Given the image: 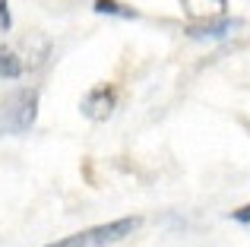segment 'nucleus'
<instances>
[{
	"label": "nucleus",
	"instance_id": "nucleus-9",
	"mask_svg": "<svg viewBox=\"0 0 250 247\" xmlns=\"http://www.w3.org/2000/svg\"><path fill=\"white\" fill-rule=\"evenodd\" d=\"M231 219H234V222H241V225H250V203H247V206H241V209H234V212H231Z\"/></svg>",
	"mask_w": 250,
	"mask_h": 247
},
{
	"label": "nucleus",
	"instance_id": "nucleus-1",
	"mask_svg": "<svg viewBox=\"0 0 250 247\" xmlns=\"http://www.w3.org/2000/svg\"><path fill=\"white\" fill-rule=\"evenodd\" d=\"M140 225H143L140 216H127V219H114V222H104V225H95V228L76 231V235H67V238L51 241L44 247H111V244L124 241V238H130Z\"/></svg>",
	"mask_w": 250,
	"mask_h": 247
},
{
	"label": "nucleus",
	"instance_id": "nucleus-6",
	"mask_svg": "<svg viewBox=\"0 0 250 247\" xmlns=\"http://www.w3.org/2000/svg\"><path fill=\"white\" fill-rule=\"evenodd\" d=\"M92 10L102 13V16H117V19H136L140 16L133 6L121 3V0H92Z\"/></svg>",
	"mask_w": 250,
	"mask_h": 247
},
{
	"label": "nucleus",
	"instance_id": "nucleus-4",
	"mask_svg": "<svg viewBox=\"0 0 250 247\" xmlns=\"http://www.w3.org/2000/svg\"><path fill=\"white\" fill-rule=\"evenodd\" d=\"M241 25V19H228V16H215V19H203V22H187V38H196V41H215V38L231 35Z\"/></svg>",
	"mask_w": 250,
	"mask_h": 247
},
{
	"label": "nucleus",
	"instance_id": "nucleus-7",
	"mask_svg": "<svg viewBox=\"0 0 250 247\" xmlns=\"http://www.w3.org/2000/svg\"><path fill=\"white\" fill-rule=\"evenodd\" d=\"M22 73H25L22 57L6 51V48H0V80H19Z\"/></svg>",
	"mask_w": 250,
	"mask_h": 247
},
{
	"label": "nucleus",
	"instance_id": "nucleus-8",
	"mask_svg": "<svg viewBox=\"0 0 250 247\" xmlns=\"http://www.w3.org/2000/svg\"><path fill=\"white\" fill-rule=\"evenodd\" d=\"M13 16H10V0H0V32H10Z\"/></svg>",
	"mask_w": 250,
	"mask_h": 247
},
{
	"label": "nucleus",
	"instance_id": "nucleus-5",
	"mask_svg": "<svg viewBox=\"0 0 250 247\" xmlns=\"http://www.w3.org/2000/svg\"><path fill=\"white\" fill-rule=\"evenodd\" d=\"M181 6H184V13H187L190 22H203V19L225 16L228 0H181Z\"/></svg>",
	"mask_w": 250,
	"mask_h": 247
},
{
	"label": "nucleus",
	"instance_id": "nucleus-3",
	"mask_svg": "<svg viewBox=\"0 0 250 247\" xmlns=\"http://www.w3.org/2000/svg\"><path fill=\"white\" fill-rule=\"evenodd\" d=\"M114 108H117L114 86H95V89H89L80 102V111L89 121H108L111 114H114Z\"/></svg>",
	"mask_w": 250,
	"mask_h": 247
},
{
	"label": "nucleus",
	"instance_id": "nucleus-2",
	"mask_svg": "<svg viewBox=\"0 0 250 247\" xmlns=\"http://www.w3.org/2000/svg\"><path fill=\"white\" fill-rule=\"evenodd\" d=\"M38 118V89L25 86L0 105V133H29Z\"/></svg>",
	"mask_w": 250,
	"mask_h": 247
}]
</instances>
